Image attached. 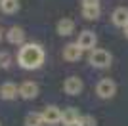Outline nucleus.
<instances>
[{"mask_svg":"<svg viewBox=\"0 0 128 126\" xmlns=\"http://www.w3.org/2000/svg\"><path fill=\"white\" fill-rule=\"evenodd\" d=\"M17 63L19 67L25 69V71H32V69L42 67L44 63V50L40 44H34V42H29V44H23L19 48V54H17Z\"/></svg>","mask_w":128,"mask_h":126,"instance_id":"1","label":"nucleus"},{"mask_svg":"<svg viewBox=\"0 0 128 126\" xmlns=\"http://www.w3.org/2000/svg\"><path fill=\"white\" fill-rule=\"evenodd\" d=\"M88 61H90L92 67H96V69H107L109 65H111V61H113V56L107 52V50L96 48V50H92V52H90Z\"/></svg>","mask_w":128,"mask_h":126,"instance_id":"2","label":"nucleus"},{"mask_svg":"<svg viewBox=\"0 0 128 126\" xmlns=\"http://www.w3.org/2000/svg\"><path fill=\"white\" fill-rule=\"evenodd\" d=\"M96 94L102 98V100H111L113 96L117 94V84L111 78H102L96 86Z\"/></svg>","mask_w":128,"mask_h":126,"instance_id":"3","label":"nucleus"},{"mask_svg":"<svg viewBox=\"0 0 128 126\" xmlns=\"http://www.w3.org/2000/svg\"><path fill=\"white\" fill-rule=\"evenodd\" d=\"M76 44H78V48L84 52V50H96V44H98V36H96V32L94 31H82L78 34V40H76Z\"/></svg>","mask_w":128,"mask_h":126,"instance_id":"4","label":"nucleus"},{"mask_svg":"<svg viewBox=\"0 0 128 126\" xmlns=\"http://www.w3.org/2000/svg\"><path fill=\"white\" fill-rule=\"evenodd\" d=\"M40 113H42L44 124H58V122H61V113L63 111L59 109L58 105H46Z\"/></svg>","mask_w":128,"mask_h":126,"instance_id":"5","label":"nucleus"},{"mask_svg":"<svg viewBox=\"0 0 128 126\" xmlns=\"http://www.w3.org/2000/svg\"><path fill=\"white\" fill-rule=\"evenodd\" d=\"M82 88H84V82L78 76H67L63 82V90H65V94H69V96H78L82 92Z\"/></svg>","mask_w":128,"mask_h":126,"instance_id":"6","label":"nucleus"},{"mask_svg":"<svg viewBox=\"0 0 128 126\" xmlns=\"http://www.w3.org/2000/svg\"><path fill=\"white\" fill-rule=\"evenodd\" d=\"M19 96H21L23 100H34L38 96V84L34 80H25L19 86Z\"/></svg>","mask_w":128,"mask_h":126,"instance_id":"7","label":"nucleus"},{"mask_svg":"<svg viewBox=\"0 0 128 126\" xmlns=\"http://www.w3.org/2000/svg\"><path fill=\"white\" fill-rule=\"evenodd\" d=\"M111 21H113V25H115V27L124 29V27L128 25V8H124V6L117 8V10L111 14Z\"/></svg>","mask_w":128,"mask_h":126,"instance_id":"8","label":"nucleus"},{"mask_svg":"<svg viewBox=\"0 0 128 126\" xmlns=\"http://www.w3.org/2000/svg\"><path fill=\"white\" fill-rule=\"evenodd\" d=\"M6 38H8L10 44L23 46V42H25V31H23L21 27H12V29H8V32H6Z\"/></svg>","mask_w":128,"mask_h":126,"instance_id":"9","label":"nucleus"},{"mask_svg":"<svg viewBox=\"0 0 128 126\" xmlns=\"http://www.w3.org/2000/svg\"><path fill=\"white\" fill-rule=\"evenodd\" d=\"M80 58H82V50L78 48L76 42H71V44H67L63 48V59H67V61H78Z\"/></svg>","mask_w":128,"mask_h":126,"instance_id":"10","label":"nucleus"},{"mask_svg":"<svg viewBox=\"0 0 128 126\" xmlns=\"http://www.w3.org/2000/svg\"><path fill=\"white\" fill-rule=\"evenodd\" d=\"M56 29H58V34H59V36H69V34L75 32V21L69 19V17H63V19L58 21Z\"/></svg>","mask_w":128,"mask_h":126,"instance_id":"11","label":"nucleus"},{"mask_svg":"<svg viewBox=\"0 0 128 126\" xmlns=\"http://www.w3.org/2000/svg\"><path fill=\"white\" fill-rule=\"evenodd\" d=\"M17 96H19V88H17L14 82H4L0 86V98H2V100L10 101V100H16Z\"/></svg>","mask_w":128,"mask_h":126,"instance_id":"12","label":"nucleus"},{"mask_svg":"<svg viewBox=\"0 0 128 126\" xmlns=\"http://www.w3.org/2000/svg\"><path fill=\"white\" fill-rule=\"evenodd\" d=\"M80 120V115H78V109L76 107H67L63 109L61 113V122L63 124H71V122H78Z\"/></svg>","mask_w":128,"mask_h":126,"instance_id":"13","label":"nucleus"},{"mask_svg":"<svg viewBox=\"0 0 128 126\" xmlns=\"http://www.w3.org/2000/svg\"><path fill=\"white\" fill-rule=\"evenodd\" d=\"M19 8H21L19 0H4V2L0 4V10H2V14H6V16H12V14L19 12Z\"/></svg>","mask_w":128,"mask_h":126,"instance_id":"14","label":"nucleus"},{"mask_svg":"<svg viewBox=\"0 0 128 126\" xmlns=\"http://www.w3.org/2000/svg\"><path fill=\"white\" fill-rule=\"evenodd\" d=\"M102 14V8L100 6H82V17L88 21H96Z\"/></svg>","mask_w":128,"mask_h":126,"instance_id":"15","label":"nucleus"},{"mask_svg":"<svg viewBox=\"0 0 128 126\" xmlns=\"http://www.w3.org/2000/svg\"><path fill=\"white\" fill-rule=\"evenodd\" d=\"M25 126H44V118H42V113H27L25 116Z\"/></svg>","mask_w":128,"mask_h":126,"instance_id":"16","label":"nucleus"},{"mask_svg":"<svg viewBox=\"0 0 128 126\" xmlns=\"http://www.w3.org/2000/svg\"><path fill=\"white\" fill-rule=\"evenodd\" d=\"M78 124L80 126H98V122H96V118L92 115H84V116H80Z\"/></svg>","mask_w":128,"mask_h":126,"instance_id":"17","label":"nucleus"},{"mask_svg":"<svg viewBox=\"0 0 128 126\" xmlns=\"http://www.w3.org/2000/svg\"><path fill=\"white\" fill-rule=\"evenodd\" d=\"M12 63V56L8 52H0V67L2 69H8Z\"/></svg>","mask_w":128,"mask_h":126,"instance_id":"18","label":"nucleus"},{"mask_svg":"<svg viewBox=\"0 0 128 126\" xmlns=\"http://www.w3.org/2000/svg\"><path fill=\"white\" fill-rule=\"evenodd\" d=\"M82 6H100V0H80Z\"/></svg>","mask_w":128,"mask_h":126,"instance_id":"19","label":"nucleus"},{"mask_svg":"<svg viewBox=\"0 0 128 126\" xmlns=\"http://www.w3.org/2000/svg\"><path fill=\"white\" fill-rule=\"evenodd\" d=\"M122 31H124V36H126V38H128V25H126V27H124Z\"/></svg>","mask_w":128,"mask_h":126,"instance_id":"20","label":"nucleus"},{"mask_svg":"<svg viewBox=\"0 0 128 126\" xmlns=\"http://www.w3.org/2000/svg\"><path fill=\"white\" fill-rule=\"evenodd\" d=\"M63 126H80L78 122H71V124H63Z\"/></svg>","mask_w":128,"mask_h":126,"instance_id":"21","label":"nucleus"},{"mask_svg":"<svg viewBox=\"0 0 128 126\" xmlns=\"http://www.w3.org/2000/svg\"><path fill=\"white\" fill-rule=\"evenodd\" d=\"M0 38H2V31H0Z\"/></svg>","mask_w":128,"mask_h":126,"instance_id":"22","label":"nucleus"},{"mask_svg":"<svg viewBox=\"0 0 128 126\" xmlns=\"http://www.w3.org/2000/svg\"><path fill=\"white\" fill-rule=\"evenodd\" d=\"M2 2H4V0H0V4H2Z\"/></svg>","mask_w":128,"mask_h":126,"instance_id":"23","label":"nucleus"}]
</instances>
